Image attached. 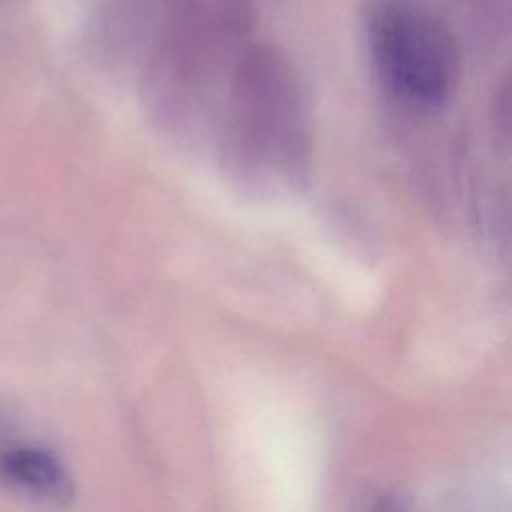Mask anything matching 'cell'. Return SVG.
<instances>
[{
	"instance_id": "1",
	"label": "cell",
	"mask_w": 512,
	"mask_h": 512,
	"mask_svg": "<svg viewBox=\"0 0 512 512\" xmlns=\"http://www.w3.org/2000/svg\"><path fill=\"white\" fill-rule=\"evenodd\" d=\"M260 16V0H160L142 52L154 96L188 102L230 70Z\"/></svg>"
},
{
	"instance_id": "2",
	"label": "cell",
	"mask_w": 512,
	"mask_h": 512,
	"mask_svg": "<svg viewBox=\"0 0 512 512\" xmlns=\"http://www.w3.org/2000/svg\"><path fill=\"white\" fill-rule=\"evenodd\" d=\"M362 32L378 82L398 102L436 110L456 94L460 42L428 0H364Z\"/></svg>"
},
{
	"instance_id": "3",
	"label": "cell",
	"mask_w": 512,
	"mask_h": 512,
	"mask_svg": "<svg viewBox=\"0 0 512 512\" xmlns=\"http://www.w3.org/2000/svg\"><path fill=\"white\" fill-rule=\"evenodd\" d=\"M0 480L8 486L40 498L70 494V476L62 460L34 442L0 440Z\"/></svg>"
},
{
	"instance_id": "4",
	"label": "cell",
	"mask_w": 512,
	"mask_h": 512,
	"mask_svg": "<svg viewBox=\"0 0 512 512\" xmlns=\"http://www.w3.org/2000/svg\"><path fill=\"white\" fill-rule=\"evenodd\" d=\"M160 0H96L94 36L116 56H142Z\"/></svg>"
},
{
	"instance_id": "5",
	"label": "cell",
	"mask_w": 512,
	"mask_h": 512,
	"mask_svg": "<svg viewBox=\"0 0 512 512\" xmlns=\"http://www.w3.org/2000/svg\"><path fill=\"white\" fill-rule=\"evenodd\" d=\"M460 16L468 26L488 38L496 40L508 34L510 28V0H454Z\"/></svg>"
}]
</instances>
